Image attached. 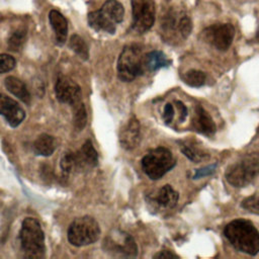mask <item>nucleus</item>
Instances as JSON below:
<instances>
[{
  "instance_id": "a878e982",
  "label": "nucleus",
  "mask_w": 259,
  "mask_h": 259,
  "mask_svg": "<svg viewBox=\"0 0 259 259\" xmlns=\"http://www.w3.org/2000/svg\"><path fill=\"white\" fill-rule=\"evenodd\" d=\"M26 39V30L23 28H18L13 31L8 39V47L12 51H19Z\"/></svg>"
},
{
  "instance_id": "f3484780",
  "label": "nucleus",
  "mask_w": 259,
  "mask_h": 259,
  "mask_svg": "<svg viewBox=\"0 0 259 259\" xmlns=\"http://www.w3.org/2000/svg\"><path fill=\"white\" fill-rule=\"evenodd\" d=\"M108 244L116 253L118 252L124 256H132V257L137 255L138 248H137L136 242L133 239V237H131L127 234L121 233L118 236L117 241L111 240L110 243H108Z\"/></svg>"
},
{
  "instance_id": "412c9836",
  "label": "nucleus",
  "mask_w": 259,
  "mask_h": 259,
  "mask_svg": "<svg viewBox=\"0 0 259 259\" xmlns=\"http://www.w3.org/2000/svg\"><path fill=\"white\" fill-rule=\"evenodd\" d=\"M180 149L182 153L193 162H201L208 158V154L205 150L199 147L194 141H184L180 145Z\"/></svg>"
},
{
  "instance_id": "f257e3e1",
  "label": "nucleus",
  "mask_w": 259,
  "mask_h": 259,
  "mask_svg": "<svg viewBox=\"0 0 259 259\" xmlns=\"http://www.w3.org/2000/svg\"><path fill=\"white\" fill-rule=\"evenodd\" d=\"M224 235L236 250L249 255L259 253V232L251 222L243 219L232 221L225 227Z\"/></svg>"
},
{
  "instance_id": "2eb2a0df",
  "label": "nucleus",
  "mask_w": 259,
  "mask_h": 259,
  "mask_svg": "<svg viewBox=\"0 0 259 259\" xmlns=\"http://www.w3.org/2000/svg\"><path fill=\"white\" fill-rule=\"evenodd\" d=\"M74 155H75L76 169H81L86 166L94 167L97 165L98 155L90 140H87L83 144L80 151L74 153Z\"/></svg>"
},
{
  "instance_id": "9d476101",
  "label": "nucleus",
  "mask_w": 259,
  "mask_h": 259,
  "mask_svg": "<svg viewBox=\"0 0 259 259\" xmlns=\"http://www.w3.org/2000/svg\"><path fill=\"white\" fill-rule=\"evenodd\" d=\"M235 36V28L230 23H215L202 31L203 39L219 51L230 48Z\"/></svg>"
},
{
  "instance_id": "dca6fc26",
  "label": "nucleus",
  "mask_w": 259,
  "mask_h": 259,
  "mask_svg": "<svg viewBox=\"0 0 259 259\" xmlns=\"http://www.w3.org/2000/svg\"><path fill=\"white\" fill-rule=\"evenodd\" d=\"M49 18H50L51 25L55 31L57 44L60 46L64 45L67 39V34H68L67 19L63 16V14L61 12H59L58 10H55V9L50 11Z\"/></svg>"
},
{
  "instance_id": "4be33fe9",
  "label": "nucleus",
  "mask_w": 259,
  "mask_h": 259,
  "mask_svg": "<svg viewBox=\"0 0 259 259\" xmlns=\"http://www.w3.org/2000/svg\"><path fill=\"white\" fill-rule=\"evenodd\" d=\"M56 149L55 139L47 134L40 135L33 143V150L37 155L51 156Z\"/></svg>"
},
{
  "instance_id": "7ed1b4c3",
  "label": "nucleus",
  "mask_w": 259,
  "mask_h": 259,
  "mask_svg": "<svg viewBox=\"0 0 259 259\" xmlns=\"http://www.w3.org/2000/svg\"><path fill=\"white\" fill-rule=\"evenodd\" d=\"M259 175V155L247 154L228 167L227 181L235 187H245Z\"/></svg>"
},
{
  "instance_id": "b1692460",
  "label": "nucleus",
  "mask_w": 259,
  "mask_h": 259,
  "mask_svg": "<svg viewBox=\"0 0 259 259\" xmlns=\"http://www.w3.org/2000/svg\"><path fill=\"white\" fill-rule=\"evenodd\" d=\"M72 106H73V112H74L73 120H74L75 128L78 131H82L87 122V113H86L85 106L81 101L77 102Z\"/></svg>"
},
{
  "instance_id": "4468645a",
  "label": "nucleus",
  "mask_w": 259,
  "mask_h": 259,
  "mask_svg": "<svg viewBox=\"0 0 259 259\" xmlns=\"http://www.w3.org/2000/svg\"><path fill=\"white\" fill-rule=\"evenodd\" d=\"M192 125L200 134L212 135L215 132V124L210 115L205 111V109L197 105L194 109Z\"/></svg>"
},
{
  "instance_id": "0eeeda50",
  "label": "nucleus",
  "mask_w": 259,
  "mask_h": 259,
  "mask_svg": "<svg viewBox=\"0 0 259 259\" xmlns=\"http://www.w3.org/2000/svg\"><path fill=\"white\" fill-rule=\"evenodd\" d=\"M100 235L98 223L89 215L75 219L68 229V241L76 247L96 242Z\"/></svg>"
},
{
  "instance_id": "7c9ffc66",
  "label": "nucleus",
  "mask_w": 259,
  "mask_h": 259,
  "mask_svg": "<svg viewBox=\"0 0 259 259\" xmlns=\"http://www.w3.org/2000/svg\"><path fill=\"white\" fill-rule=\"evenodd\" d=\"M174 117V108L173 105L171 103H168L165 105L164 107V112H163V118L165 120V122L169 123L171 122V120Z\"/></svg>"
},
{
  "instance_id": "c85d7f7f",
  "label": "nucleus",
  "mask_w": 259,
  "mask_h": 259,
  "mask_svg": "<svg viewBox=\"0 0 259 259\" xmlns=\"http://www.w3.org/2000/svg\"><path fill=\"white\" fill-rule=\"evenodd\" d=\"M242 206L246 209H248L249 211L255 212V213H259V196H250L248 198H246L243 203Z\"/></svg>"
},
{
  "instance_id": "a211bd4d",
  "label": "nucleus",
  "mask_w": 259,
  "mask_h": 259,
  "mask_svg": "<svg viewBox=\"0 0 259 259\" xmlns=\"http://www.w3.org/2000/svg\"><path fill=\"white\" fill-rule=\"evenodd\" d=\"M5 87L6 89L12 93L13 95H15L17 98H19L21 101H23L24 103H28L30 100V94L27 90L26 85L19 79H17L16 77H12L9 76L5 79L4 81Z\"/></svg>"
},
{
  "instance_id": "ddd939ff",
  "label": "nucleus",
  "mask_w": 259,
  "mask_h": 259,
  "mask_svg": "<svg viewBox=\"0 0 259 259\" xmlns=\"http://www.w3.org/2000/svg\"><path fill=\"white\" fill-rule=\"evenodd\" d=\"M119 141L122 148L132 150L140 142V123L136 117H132L124 127L120 131Z\"/></svg>"
},
{
  "instance_id": "2f4dec72",
  "label": "nucleus",
  "mask_w": 259,
  "mask_h": 259,
  "mask_svg": "<svg viewBox=\"0 0 259 259\" xmlns=\"http://www.w3.org/2000/svg\"><path fill=\"white\" fill-rule=\"evenodd\" d=\"M175 103H176V106H177V109H178V112H179V115H180V120L183 121L184 118L187 115V109L181 101H176Z\"/></svg>"
},
{
  "instance_id": "cd10ccee",
  "label": "nucleus",
  "mask_w": 259,
  "mask_h": 259,
  "mask_svg": "<svg viewBox=\"0 0 259 259\" xmlns=\"http://www.w3.org/2000/svg\"><path fill=\"white\" fill-rule=\"evenodd\" d=\"M61 168L65 173H70L72 170L76 169L74 153H67L63 156L61 160Z\"/></svg>"
},
{
  "instance_id": "9b49d317",
  "label": "nucleus",
  "mask_w": 259,
  "mask_h": 259,
  "mask_svg": "<svg viewBox=\"0 0 259 259\" xmlns=\"http://www.w3.org/2000/svg\"><path fill=\"white\" fill-rule=\"evenodd\" d=\"M56 95L63 103L71 105L81 101V88L80 86L68 77H60L56 83Z\"/></svg>"
},
{
  "instance_id": "aec40b11",
  "label": "nucleus",
  "mask_w": 259,
  "mask_h": 259,
  "mask_svg": "<svg viewBox=\"0 0 259 259\" xmlns=\"http://www.w3.org/2000/svg\"><path fill=\"white\" fill-rule=\"evenodd\" d=\"M154 200L163 208H172L178 201V193L170 185H164L158 191Z\"/></svg>"
},
{
  "instance_id": "c756f323",
  "label": "nucleus",
  "mask_w": 259,
  "mask_h": 259,
  "mask_svg": "<svg viewBox=\"0 0 259 259\" xmlns=\"http://www.w3.org/2000/svg\"><path fill=\"white\" fill-rule=\"evenodd\" d=\"M215 164H212V165H209V166H206V167H203L201 169H197L193 178L197 179L199 177H203V176H206V175H209L211 173L214 172V169H215Z\"/></svg>"
},
{
  "instance_id": "6ab92c4d",
  "label": "nucleus",
  "mask_w": 259,
  "mask_h": 259,
  "mask_svg": "<svg viewBox=\"0 0 259 259\" xmlns=\"http://www.w3.org/2000/svg\"><path fill=\"white\" fill-rule=\"evenodd\" d=\"M170 64L166 55L160 51H153L144 55L145 71H157L160 68L166 67Z\"/></svg>"
},
{
  "instance_id": "f8f14e48",
  "label": "nucleus",
  "mask_w": 259,
  "mask_h": 259,
  "mask_svg": "<svg viewBox=\"0 0 259 259\" xmlns=\"http://www.w3.org/2000/svg\"><path fill=\"white\" fill-rule=\"evenodd\" d=\"M0 114L3 115L7 122L15 127L19 125L25 117V112L23 108L14 99L8 97L7 95L0 93Z\"/></svg>"
},
{
  "instance_id": "6e6552de",
  "label": "nucleus",
  "mask_w": 259,
  "mask_h": 259,
  "mask_svg": "<svg viewBox=\"0 0 259 259\" xmlns=\"http://www.w3.org/2000/svg\"><path fill=\"white\" fill-rule=\"evenodd\" d=\"M172 153L164 147H158L150 151L142 159V167L147 176L153 180L160 179L175 166Z\"/></svg>"
},
{
  "instance_id": "1a4fd4ad",
  "label": "nucleus",
  "mask_w": 259,
  "mask_h": 259,
  "mask_svg": "<svg viewBox=\"0 0 259 259\" xmlns=\"http://www.w3.org/2000/svg\"><path fill=\"white\" fill-rule=\"evenodd\" d=\"M133 27L139 33L148 31L155 22V3L153 0H132Z\"/></svg>"
},
{
  "instance_id": "423d86ee",
  "label": "nucleus",
  "mask_w": 259,
  "mask_h": 259,
  "mask_svg": "<svg viewBox=\"0 0 259 259\" xmlns=\"http://www.w3.org/2000/svg\"><path fill=\"white\" fill-rule=\"evenodd\" d=\"M145 72L144 55L142 50L136 46L123 48L117 61V75L122 81L130 82Z\"/></svg>"
},
{
  "instance_id": "20e7f679",
  "label": "nucleus",
  "mask_w": 259,
  "mask_h": 259,
  "mask_svg": "<svg viewBox=\"0 0 259 259\" xmlns=\"http://www.w3.org/2000/svg\"><path fill=\"white\" fill-rule=\"evenodd\" d=\"M161 26L164 38L173 44L187 38L192 28L190 17L178 8H172L164 15Z\"/></svg>"
},
{
  "instance_id": "f03ea898",
  "label": "nucleus",
  "mask_w": 259,
  "mask_h": 259,
  "mask_svg": "<svg viewBox=\"0 0 259 259\" xmlns=\"http://www.w3.org/2000/svg\"><path fill=\"white\" fill-rule=\"evenodd\" d=\"M123 19V7L116 0H106L99 10L88 14L89 25L97 31L113 33Z\"/></svg>"
},
{
  "instance_id": "39448f33",
  "label": "nucleus",
  "mask_w": 259,
  "mask_h": 259,
  "mask_svg": "<svg viewBox=\"0 0 259 259\" xmlns=\"http://www.w3.org/2000/svg\"><path fill=\"white\" fill-rule=\"evenodd\" d=\"M19 239L23 251L28 257H40L46 251L45 235L37 220L26 218L23 220Z\"/></svg>"
},
{
  "instance_id": "bb28decb",
  "label": "nucleus",
  "mask_w": 259,
  "mask_h": 259,
  "mask_svg": "<svg viewBox=\"0 0 259 259\" xmlns=\"http://www.w3.org/2000/svg\"><path fill=\"white\" fill-rule=\"evenodd\" d=\"M15 59L10 55L0 54V74L11 71L15 67Z\"/></svg>"
},
{
  "instance_id": "393cba45",
  "label": "nucleus",
  "mask_w": 259,
  "mask_h": 259,
  "mask_svg": "<svg viewBox=\"0 0 259 259\" xmlns=\"http://www.w3.org/2000/svg\"><path fill=\"white\" fill-rule=\"evenodd\" d=\"M183 80L191 87H200L205 83L206 75L202 71L189 70L183 75Z\"/></svg>"
},
{
  "instance_id": "5701e85b",
  "label": "nucleus",
  "mask_w": 259,
  "mask_h": 259,
  "mask_svg": "<svg viewBox=\"0 0 259 259\" xmlns=\"http://www.w3.org/2000/svg\"><path fill=\"white\" fill-rule=\"evenodd\" d=\"M69 46L72 49V51L78 55L81 59L83 60H87L89 57V52H88V47L85 44L84 39L82 37H80L77 34H73L70 37L69 40Z\"/></svg>"
},
{
  "instance_id": "473e14b6",
  "label": "nucleus",
  "mask_w": 259,
  "mask_h": 259,
  "mask_svg": "<svg viewBox=\"0 0 259 259\" xmlns=\"http://www.w3.org/2000/svg\"><path fill=\"white\" fill-rule=\"evenodd\" d=\"M155 258H177L178 256L173 254L172 252L170 251H167V250H164V251H161L160 253H157L155 256Z\"/></svg>"
}]
</instances>
